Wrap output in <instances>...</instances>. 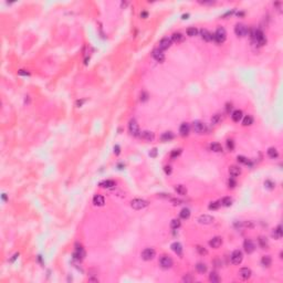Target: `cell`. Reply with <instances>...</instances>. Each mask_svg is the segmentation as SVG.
<instances>
[{"mask_svg": "<svg viewBox=\"0 0 283 283\" xmlns=\"http://www.w3.org/2000/svg\"><path fill=\"white\" fill-rule=\"evenodd\" d=\"M250 37H251V39L256 42V43H258L259 45L266 44V37H264V33L261 30H259V29H252L251 32H250Z\"/></svg>", "mask_w": 283, "mask_h": 283, "instance_id": "cell-1", "label": "cell"}, {"mask_svg": "<svg viewBox=\"0 0 283 283\" xmlns=\"http://www.w3.org/2000/svg\"><path fill=\"white\" fill-rule=\"evenodd\" d=\"M227 39V32L224 28H218L216 30V32L214 33V41H216L217 43H222L226 41Z\"/></svg>", "mask_w": 283, "mask_h": 283, "instance_id": "cell-2", "label": "cell"}, {"mask_svg": "<svg viewBox=\"0 0 283 283\" xmlns=\"http://www.w3.org/2000/svg\"><path fill=\"white\" fill-rule=\"evenodd\" d=\"M147 206H148V201L141 199V198H136L131 201V207L135 210H141V209L146 208Z\"/></svg>", "mask_w": 283, "mask_h": 283, "instance_id": "cell-3", "label": "cell"}, {"mask_svg": "<svg viewBox=\"0 0 283 283\" xmlns=\"http://www.w3.org/2000/svg\"><path fill=\"white\" fill-rule=\"evenodd\" d=\"M128 131L129 133L132 134L133 136H139L141 134V131H139V125L137 123L136 119H131L129 123H128Z\"/></svg>", "mask_w": 283, "mask_h": 283, "instance_id": "cell-4", "label": "cell"}, {"mask_svg": "<svg viewBox=\"0 0 283 283\" xmlns=\"http://www.w3.org/2000/svg\"><path fill=\"white\" fill-rule=\"evenodd\" d=\"M192 128L197 134H205L207 132V125L201 121H195L192 123Z\"/></svg>", "mask_w": 283, "mask_h": 283, "instance_id": "cell-5", "label": "cell"}, {"mask_svg": "<svg viewBox=\"0 0 283 283\" xmlns=\"http://www.w3.org/2000/svg\"><path fill=\"white\" fill-rule=\"evenodd\" d=\"M234 33L237 34L238 37H246L247 34L249 33V29L248 27L243 23H238L234 27Z\"/></svg>", "mask_w": 283, "mask_h": 283, "instance_id": "cell-6", "label": "cell"}, {"mask_svg": "<svg viewBox=\"0 0 283 283\" xmlns=\"http://www.w3.org/2000/svg\"><path fill=\"white\" fill-rule=\"evenodd\" d=\"M231 262H232L233 264H236V266H238V264H240L242 262V260H243V253H242L240 250H234L232 253H231Z\"/></svg>", "mask_w": 283, "mask_h": 283, "instance_id": "cell-7", "label": "cell"}, {"mask_svg": "<svg viewBox=\"0 0 283 283\" xmlns=\"http://www.w3.org/2000/svg\"><path fill=\"white\" fill-rule=\"evenodd\" d=\"M141 256H142V259H143V260H145V261H150V260H153V259L155 258L156 252H155V250L153 249V248H146L145 250H143Z\"/></svg>", "mask_w": 283, "mask_h": 283, "instance_id": "cell-8", "label": "cell"}, {"mask_svg": "<svg viewBox=\"0 0 283 283\" xmlns=\"http://www.w3.org/2000/svg\"><path fill=\"white\" fill-rule=\"evenodd\" d=\"M73 257H74V259L79 260V261H81V260L84 259V257H85V251H84V248L81 244H79V243L75 244V251L74 253H73Z\"/></svg>", "mask_w": 283, "mask_h": 283, "instance_id": "cell-9", "label": "cell"}, {"mask_svg": "<svg viewBox=\"0 0 283 283\" xmlns=\"http://www.w3.org/2000/svg\"><path fill=\"white\" fill-rule=\"evenodd\" d=\"M159 263H160V266L163 269H170L173 266V259L168 256H163L160 260H159Z\"/></svg>", "mask_w": 283, "mask_h": 283, "instance_id": "cell-10", "label": "cell"}, {"mask_svg": "<svg viewBox=\"0 0 283 283\" xmlns=\"http://www.w3.org/2000/svg\"><path fill=\"white\" fill-rule=\"evenodd\" d=\"M172 39L170 38H168V37H165V38H163L160 41H159V50L164 51V50H167L168 48H170V45H172Z\"/></svg>", "mask_w": 283, "mask_h": 283, "instance_id": "cell-11", "label": "cell"}, {"mask_svg": "<svg viewBox=\"0 0 283 283\" xmlns=\"http://www.w3.org/2000/svg\"><path fill=\"white\" fill-rule=\"evenodd\" d=\"M243 248H244V251L250 254V253H252L254 250H256V246H254V243L252 242V240H250V239H246L244 242H243Z\"/></svg>", "mask_w": 283, "mask_h": 283, "instance_id": "cell-12", "label": "cell"}, {"mask_svg": "<svg viewBox=\"0 0 283 283\" xmlns=\"http://www.w3.org/2000/svg\"><path fill=\"white\" fill-rule=\"evenodd\" d=\"M198 222L201 225H210L214 222V217L209 216V215H201L198 217Z\"/></svg>", "mask_w": 283, "mask_h": 283, "instance_id": "cell-13", "label": "cell"}, {"mask_svg": "<svg viewBox=\"0 0 283 283\" xmlns=\"http://www.w3.org/2000/svg\"><path fill=\"white\" fill-rule=\"evenodd\" d=\"M153 58L155 59L157 62L159 63H162V62H164L165 61V54L163 53V51L159 50V49H155V50L153 51Z\"/></svg>", "mask_w": 283, "mask_h": 283, "instance_id": "cell-14", "label": "cell"}, {"mask_svg": "<svg viewBox=\"0 0 283 283\" xmlns=\"http://www.w3.org/2000/svg\"><path fill=\"white\" fill-rule=\"evenodd\" d=\"M222 244V238L221 237H214L210 241H209V246L214 249H218L220 246Z\"/></svg>", "mask_w": 283, "mask_h": 283, "instance_id": "cell-15", "label": "cell"}, {"mask_svg": "<svg viewBox=\"0 0 283 283\" xmlns=\"http://www.w3.org/2000/svg\"><path fill=\"white\" fill-rule=\"evenodd\" d=\"M200 34H201V38L205 40V41H212L214 40V34L211 32H209L207 29H201L200 30Z\"/></svg>", "mask_w": 283, "mask_h": 283, "instance_id": "cell-16", "label": "cell"}, {"mask_svg": "<svg viewBox=\"0 0 283 283\" xmlns=\"http://www.w3.org/2000/svg\"><path fill=\"white\" fill-rule=\"evenodd\" d=\"M251 274H252V272H251V270L249 268H242V269L239 270V276L243 280H248L251 276Z\"/></svg>", "mask_w": 283, "mask_h": 283, "instance_id": "cell-17", "label": "cell"}, {"mask_svg": "<svg viewBox=\"0 0 283 283\" xmlns=\"http://www.w3.org/2000/svg\"><path fill=\"white\" fill-rule=\"evenodd\" d=\"M93 204H94L95 206H97V207H102V206H104V204H105V199H104V197L101 196V195H95V196L93 197Z\"/></svg>", "mask_w": 283, "mask_h": 283, "instance_id": "cell-18", "label": "cell"}, {"mask_svg": "<svg viewBox=\"0 0 283 283\" xmlns=\"http://www.w3.org/2000/svg\"><path fill=\"white\" fill-rule=\"evenodd\" d=\"M139 136H141L143 139H145V141H153L154 138H155V134L153 133V132H150V131H144V132H142L139 134Z\"/></svg>", "mask_w": 283, "mask_h": 283, "instance_id": "cell-19", "label": "cell"}, {"mask_svg": "<svg viewBox=\"0 0 283 283\" xmlns=\"http://www.w3.org/2000/svg\"><path fill=\"white\" fill-rule=\"evenodd\" d=\"M190 132V126L188 123H183L179 127V133L182 136H188V134Z\"/></svg>", "mask_w": 283, "mask_h": 283, "instance_id": "cell-20", "label": "cell"}, {"mask_svg": "<svg viewBox=\"0 0 283 283\" xmlns=\"http://www.w3.org/2000/svg\"><path fill=\"white\" fill-rule=\"evenodd\" d=\"M170 248H172V250L175 252L177 256H182L183 254V246L179 242H174L170 246Z\"/></svg>", "mask_w": 283, "mask_h": 283, "instance_id": "cell-21", "label": "cell"}, {"mask_svg": "<svg viewBox=\"0 0 283 283\" xmlns=\"http://www.w3.org/2000/svg\"><path fill=\"white\" fill-rule=\"evenodd\" d=\"M229 174H230L231 177H237V176H239L241 174V169H240V167L236 166V165L230 166L229 167Z\"/></svg>", "mask_w": 283, "mask_h": 283, "instance_id": "cell-22", "label": "cell"}, {"mask_svg": "<svg viewBox=\"0 0 283 283\" xmlns=\"http://www.w3.org/2000/svg\"><path fill=\"white\" fill-rule=\"evenodd\" d=\"M184 40H185V35L180 32H175L172 35V41L175 43H182Z\"/></svg>", "mask_w": 283, "mask_h": 283, "instance_id": "cell-23", "label": "cell"}, {"mask_svg": "<svg viewBox=\"0 0 283 283\" xmlns=\"http://www.w3.org/2000/svg\"><path fill=\"white\" fill-rule=\"evenodd\" d=\"M282 227L281 225H279L275 229H273V231H272V237L274 238V239H281L282 238Z\"/></svg>", "mask_w": 283, "mask_h": 283, "instance_id": "cell-24", "label": "cell"}, {"mask_svg": "<svg viewBox=\"0 0 283 283\" xmlns=\"http://www.w3.org/2000/svg\"><path fill=\"white\" fill-rule=\"evenodd\" d=\"M242 111L241 109H236V111H233L232 114H231V118H232L233 122H239L240 119L242 118Z\"/></svg>", "mask_w": 283, "mask_h": 283, "instance_id": "cell-25", "label": "cell"}, {"mask_svg": "<svg viewBox=\"0 0 283 283\" xmlns=\"http://www.w3.org/2000/svg\"><path fill=\"white\" fill-rule=\"evenodd\" d=\"M174 137H175V135H174L173 132H165L160 136V139L163 142H169L172 139H174Z\"/></svg>", "mask_w": 283, "mask_h": 283, "instance_id": "cell-26", "label": "cell"}, {"mask_svg": "<svg viewBox=\"0 0 283 283\" xmlns=\"http://www.w3.org/2000/svg\"><path fill=\"white\" fill-rule=\"evenodd\" d=\"M175 190H176V192H177L178 195H180V196H185V195L187 194V188H186L184 185H177L175 187Z\"/></svg>", "mask_w": 283, "mask_h": 283, "instance_id": "cell-27", "label": "cell"}, {"mask_svg": "<svg viewBox=\"0 0 283 283\" xmlns=\"http://www.w3.org/2000/svg\"><path fill=\"white\" fill-rule=\"evenodd\" d=\"M258 242H259V246H260L262 249H268L269 242H268V239H266V238H264V237H259Z\"/></svg>", "mask_w": 283, "mask_h": 283, "instance_id": "cell-28", "label": "cell"}, {"mask_svg": "<svg viewBox=\"0 0 283 283\" xmlns=\"http://www.w3.org/2000/svg\"><path fill=\"white\" fill-rule=\"evenodd\" d=\"M261 263H262V266H271V263H272V259L270 256H263L262 259H261Z\"/></svg>", "mask_w": 283, "mask_h": 283, "instance_id": "cell-29", "label": "cell"}, {"mask_svg": "<svg viewBox=\"0 0 283 283\" xmlns=\"http://www.w3.org/2000/svg\"><path fill=\"white\" fill-rule=\"evenodd\" d=\"M268 155H269V157L270 158H276L278 156H279V153H278V150H276V148L275 147H270L269 150H268Z\"/></svg>", "mask_w": 283, "mask_h": 283, "instance_id": "cell-30", "label": "cell"}, {"mask_svg": "<svg viewBox=\"0 0 283 283\" xmlns=\"http://www.w3.org/2000/svg\"><path fill=\"white\" fill-rule=\"evenodd\" d=\"M252 123H253V117L251 115H246L242 119V125L243 126H250V125H252Z\"/></svg>", "mask_w": 283, "mask_h": 283, "instance_id": "cell-31", "label": "cell"}, {"mask_svg": "<svg viewBox=\"0 0 283 283\" xmlns=\"http://www.w3.org/2000/svg\"><path fill=\"white\" fill-rule=\"evenodd\" d=\"M100 186L103 188H112L115 186V182L114 180H104L100 184Z\"/></svg>", "mask_w": 283, "mask_h": 283, "instance_id": "cell-32", "label": "cell"}, {"mask_svg": "<svg viewBox=\"0 0 283 283\" xmlns=\"http://www.w3.org/2000/svg\"><path fill=\"white\" fill-rule=\"evenodd\" d=\"M209 280H210V282L212 283H218L220 282V276L217 272H211L210 275H209Z\"/></svg>", "mask_w": 283, "mask_h": 283, "instance_id": "cell-33", "label": "cell"}, {"mask_svg": "<svg viewBox=\"0 0 283 283\" xmlns=\"http://www.w3.org/2000/svg\"><path fill=\"white\" fill-rule=\"evenodd\" d=\"M210 150L212 152H216V153H220V152H222V146L219 143H212L210 145Z\"/></svg>", "mask_w": 283, "mask_h": 283, "instance_id": "cell-34", "label": "cell"}, {"mask_svg": "<svg viewBox=\"0 0 283 283\" xmlns=\"http://www.w3.org/2000/svg\"><path fill=\"white\" fill-rule=\"evenodd\" d=\"M179 216H180V218L182 219H188L189 217H190V210L188 208H184V209H182V211H180V214H179Z\"/></svg>", "mask_w": 283, "mask_h": 283, "instance_id": "cell-35", "label": "cell"}, {"mask_svg": "<svg viewBox=\"0 0 283 283\" xmlns=\"http://www.w3.org/2000/svg\"><path fill=\"white\" fill-rule=\"evenodd\" d=\"M196 270H197L199 273H205V272L207 271V266H206L205 263L199 262V263L196 264Z\"/></svg>", "mask_w": 283, "mask_h": 283, "instance_id": "cell-36", "label": "cell"}, {"mask_svg": "<svg viewBox=\"0 0 283 283\" xmlns=\"http://www.w3.org/2000/svg\"><path fill=\"white\" fill-rule=\"evenodd\" d=\"M220 202H221V205L225 206V207H230V206L232 205V199H231L230 197H224Z\"/></svg>", "mask_w": 283, "mask_h": 283, "instance_id": "cell-37", "label": "cell"}, {"mask_svg": "<svg viewBox=\"0 0 283 283\" xmlns=\"http://www.w3.org/2000/svg\"><path fill=\"white\" fill-rule=\"evenodd\" d=\"M197 34H198V29H197V28L190 27V28L187 29V35H189V37H195V35H197Z\"/></svg>", "mask_w": 283, "mask_h": 283, "instance_id": "cell-38", "label": "cell"}, {"mask_svg": "<svg viewBox=\"0 0 283 283\" xmlns=\"http://www.w3.org/2000/svg\"><path fill=\"white\" fill-rule=\"evenodd\" d=\"M221 206V202L220 201H214V202H210L208 206V208L210 210H217V209H219V207Z\"/></svg>", "mask_w": 283, "mask_h": 283, "instance_id": "cell-39", "label": "cell"}, {"mask_svg": "<svg viewBox=\"0 0 283 283\" xmlns=\"http://www.w3.org/2000/svg\"><path fill=\"white\" fill-rule=\"evenodd\" d=\"M180 226H182V222H180L179 219H173V220L170 221V227H172L173 229H178Z\"/></svg>", "mask_w": 283, "mask_h": 283, "instance_id": "cell-40", "label": "cell"}, {"mask_svg": "<svg viewBox=\"0 0 283 283\" xmlns=\"http://www.w3.org/2000/svg\"><path fill=\"white\" fill-rule=\"evenodd\" d=\"M222 121V117H221V114H215L212 118H211V123L212 124H218Z\"/></svg>", "mask_w": 283, "mask_h": 283, "instance_id": "cell-41", "label": "cell"}, {"mask_svg": "<svg viewBox=\"0 0 283 283\" xmlns=\"http://www.w3.org/2000/svg\"><path fill=\"white\" fill-rule=\"evenodd\" d=\"M197 251H198V253H199L200 256H206L207 253H208V251L206 248H204V247H201V246H197Z\"/></svg>", "mask_w": 283, "mask_h": 283, "instance_id": "cell-42", "label": "cell"}, {"mask_svg": "<svg viewBox=\"0 0 283 283\" xmlns=\"http://www.w3.org/2000/svg\"><path fill=\"white\" fill-rule=\"evenodd\" d=\"M180 154H182V150H180V148L174 150L172 153H170V157H172V158H176V157H178Z\"/></svg>", "mask_w": 283, "mask_h": 283, "instance_id": "cell-43", "label": "cell"}, {"mask_svg": "<svg viewBox=\"0 0 283 283\" xmlns=\"http://www.w3.org/2000/svg\"><path fill=\"white\" fill-rule=\"evenodd\" d=\"M227 147H228V150H230V152H232L234 150V142L232 139H228L227 141Z\"/></svg>", "mask_w": 283, "mask_h": 283, "instance_id": "cell-44", "label": "cell"}, {"mask_svg": "<svg viewBox=\"0 0 283 283\" xmlns=\"http://www.w3.org/2000/svg\"><path fill=\"white\" fill-rule=\"evenodd\" d=\"M228 186H229V188H234V187L237 186V182L234 180V177L229 178V180H228Z\"/></svg>", "mask_w": 283, "mask_h": 283, "instance_id": "cell-45", "label": "cell"}, {"mask_svg": "<svg viewBox=\"0 0 283 283\" xmlns=\"http://www.w3.org/2000/svg\"><path fill=\"white\" fill-rule=\"evenodd\" d=\"M237 159H238V162L240 164H248L249 163V159L247 158V157H244V156H238Z\"/></svg>", "mask_w": 283, "mask_h": 283, "instance_id": "cell-46", "label": "cell"}, {"mask_svg": "<svg viewBox=\"0 0 283 283\" xmlns=\"http://www.w3.org/2000/svg\"><path fill=\"white\" fill-rule=\"evenodd\" d=\"M264 186H266V188H269V189H273L274 188V183H272V182H270V180H266V183H264Z\"/></svg>", "mask_w": 283, "mask_h": 283, "instance_id": "cell-47", "label": "cell"}, {"mask_svg": "<svg viewBox=\"0 0 283 283\" xmlns=\"http://www.w3.org/2000/svg\"><path fill=\"white\" fill-rule=\"evenodd\" d=\"M148 100V94L146 93V92H142V94H141V101H147Z\"/></svg>", "mask_w": 283, "mask_h": 283, "instance_id": "cell-48", "label": "cell"}, {"mask_svg": "<svg viewBox=\"0 0 283 283\" xmlns=\"http://www.w3.org/2000/svg\"><path fill=\"white\" fill-rule=\"evenodd\" d=\"M192 280H194V279H192V278L189 274H188V275H185V276H184V279H183L184 282H192Z\"/></svg>", "mask_w": 283, "mask_h": 283, "instance_id": "cell-49", "label": "cell"}, {"mask_svg": "<svg viewBox=\"0 0 283 283\" xmlns=\"http://www.w3.org/2000/svg\"><path fill=\"white\" fill-rule=\"evenodd\" d=\"M242 226H244V227H251V228H252V227L254 226V224H253L252 221H244V222L242 224Z\"/></svg>", "mask_w": 283, "mask_h": 283, "instance_id": "cell-50", "label": "cell"}, {"mask_svg": "<svg viewBox=\"0 0 283 283\" xmlns=\"http://www.w3.org/2000/svg\"><path fill=\"white\" fill-rule=\"evenodd\" d=\"M164 170H165V173H166L167 175H170L172 174V167L170 166H165Z\"/></svg>", "mask_w": 283, "mask_h": 283, "instance_id": "cell-51", "label": "cell"}, {"mask_svg": "<svg viewBox=\"0 0 283 283\" xmlns=\"http://www.w3.org/2000/svg\"><path fill=\"white\" fill-rule=\"evenodd\" d=\"M231 109H232V104H231V103H227V105H226V111H227V113H229Z\"/></svg>", "mask_w": 283, "mask_h": 283, "instance_id": "cell-52", "label": "cell"}, {"mask_svg": "<svg viewBox=\"0 0 283 283\" xmlns=\"http://www.w3.org/2000/svg\"><path fill=\"white\" fill-rule=\"evenodd\" d=\"M150 157H156V155H157V150H156V148L152 150L150 153Z\"/></svg>", "mask_w": 283, "mask_h": 283, "instance_id": "cell-53", "label": "cell"}, {"mask_svg": "<svg viewBox=\"0 0 283 283\" xmlns=\"http://www.w3.org/2000/svg\"><path fill=\"white\" fill-rule=\"evenodd\" d=\"M147 16H148V12H147V11H142L141 12L142 18H147Z\"/></svg>", "mask_w": 283, "mask_h": 283, "instance_id": "cell-54", "label": "cell"}, {"mask_svg": "<svg viewBox=\"0 0 283 283\" xmlns=\"http://www.w3.org/2000/svg\"><path fill=\"white\" fill-rule=\"evenodd\" d=\"M114 153H115L116 155H118V154H119V146H118V145H116V146L114 147Z\"/></svg>", "mask_w": 283, "mask_h": 283, "instance_id": "cell-55", "label": "cell"}, {"mask_svg": "<svg viewBox=\"0 0 283 283\" xmlns=\"http://www.w3.org/2000/svg\"><path fill=\"white\" fill-rule=\"evenodd\" d=\"M83 102L84 101H77V102H76V105H77V106H81V105L83 104Z\"/></svg>", "mask_w": 283, "mask_h": 283, "instance_id": "cell-56", "label": "cell"}, {"mask_svg": "<svg viewBox=\"0 0 283 283\" xmlns=\"http://www.w3.org/2000/svg\"><path fill=\"white\" fill-rule=\"evenodd\" d=\"M19 74H23V75H28L29 73L28 72H23V70H21V71H19Z\"/></svg>", "mask_w": 283, "mask_h": 283, "instance_id": "cell-57", "label": "cell"}, {"mask_svg": "<svg viewBox=\"0 0 283 283\" xmlns=\"http://www.w3.org/2000/svg\"><path fill=\"white\" fill-rule=\"evenodd\" d=\"M127 3H128V2H124V1H123V2L121 3V5H122V7H124V8H125V7L127 6Z\"/></svg>", "mask_w": 283, "mask_h": 283, "instance_id": "cell-58", "label": "cell"}, {"mask_svg": "<svg viewBox=\"0 0 283 283\" xmlns=\"http://www.w3.org/2000/svg\"><path fill=\"white\" fill-rule=\"evenodd\" d=\"M188 17H189V15H188V13H186V15H184L183 16V19H188Z\"/></svg>", "mask_w": 283, "mask_h": 283, "instance_id": "cell-59", "label": "cell"}]
</instances>
